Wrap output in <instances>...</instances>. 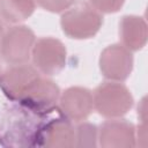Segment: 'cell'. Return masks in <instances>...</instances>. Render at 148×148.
I'll use <instances>...</instances> for the list:
<instances>
[{
  "label": "cell",
  "instance_id": "6da1fadb",
  "mask_svg": "<svg viewBox=\"0 0 148 148\" xmlns=\"http://www.w3.org/2000/svg\"><path fill=\"white\" fill-rule=\"evenodd\" d=\"M102 25L103 15L84 0H76L73 6L61 13V30L71 39L83 40L92 38Z\"/></svg>",
  "mask_w": 148,
  "mask_h": 148
},
{
  "label": "cell",
  "instance_id": "7a4b0ae2",
  "mask_svg": "<svg viewBox=\"0 0 148 148\" xmlns=\"http://www.w3.org/2000/svg\"><path fill=\"white\" fill-rule=\"evenodd\" d=\"M43 117H38L18 105L9 112L0 134V145L9 147H36Z\"/></svg>",
  "mask_w": 148,
  "mask_h": 148
},
{
  "label": "cell",
  "instance_id": "3957f363",
  "mask_svg": "<svg viewBox=\"0 0 148 148\" xmlns=\"http://www.w3.org/2000/svg\"><path fill=\"white\" fill-rule=\"evenodd\" d=\"M94 111L105 119L123 118L133 106L134 98L131 90L117 81H104L92 91Z\"/></svg>",
  "mask_w": 148,
  "mask_h": 148
},
{
  "label": "cell",
  "instance_id": "277c9868",
  "mask_svg": "<svg viewBox=\"0 0 148 148\" xmlns=\"http://www.w3.org/2000/svg\"><path fill=\"white\" fill-rule=\"evenodd\" d=\"M36 42L34 30L25 24H13L0 37V59L7 65L29 62Z\"/></svg>",
  "mask_w": 148,
  "mask_h": 148
},
{
  "label": "cell",
  "instance_id": "5b68a950",
  "mask_svg": "<svg viewBox=\"0 0 148 148\" xmlns=\"http://www.w3.org/2000/svg\"><path fill=\"white\" fill-rule=\"evenodd\" d=\"M34 67L44 76L60 74L67 62V49L65 44L52 36L36 38L31 51Z\"/></svg>",
  "mask_w": 148,
  "mask_h": 148
},
{
  "label": "cell",
  "instance_id": "8992f818",
  "mask_svg": "<svg viewBox=\"0 0 148 148\" xmlns=\"http://www.w3.org/2000/svg\"><path fill=\"white\" fill-rule=\"evenodd\" d=\"M59 86L49 76H39L16 102L29 112L45 117L57 109L60 97Z\"/></svg>",
  "mask_w": 148,
  "mask_h": 148
},
{
  "label": "cell",
  "instance_id": "52a82bcc",
  "mask_svg": "<svg viewBox=\"0 0 148 148\" xmlns=\"http://www.w3.org/2000/svg\"><path fill=\"white\" fill-rule=\"evenodd\" d=\"M98 65L102 75L106 80L124 82L133 71L134 59L132 52L120 43L111 44L101 52Z\"/></svg>",
  "mask_w": 148,
  "mask_h": 148
},
{
  "label": "cell",
  "instance_id": "ba28073f",
  "mask_svg": "<svg viewBox=\"0 0 148 148\" xmlns=\"http://www.w3.org/2000/svg\"><path fill=\"white\" fill-rule=\"evenodd\" d=\"M57 110L72 123L87 120L94 111L92 91L80 86L68 87L60 92Z\"/></svg>",
  "mask_w": 148,
  "mask_h": 148
},
{
  "label": "cell",
  "instance_id": "9c48e42d",
  "mask_svg": "<svg viewBox=\"0 0 148 148\" xmlns=\"http://www.w3.org/2000/svg\"><path fill=\"white\" fill-rule=\"evenodd\" d=\"M40 75L29 62L8 65L0 74V89L7 99L16 103Z\"/></svg>",
  "mask_w": 148,
  "mask_h": 148
},
{
  "label": "cell",
  "instance_id": "30bf717a",
  "mask_svg": "<svg viewBox=\"0 0 148 148\" xmlns=\"http://www.w3.org/2000/svg\"><path fill=\"white\" fill-rule=\"evenodd\" d=\"M98 146L103 148L136 147L135 125L123 118L106 119L98 127Z\"/></svg>",
  "mask_w": 148,
  "mask_h": 148
},
{
  "label": "cell",
  "instance_id": "8fae6325",
  "mask_svg": "<svg viewBox=\"0 0 148 148\" xmlns=\"http://www.w3.org/2000/svg\"><path fill=\"white\" fill-rule=\"evenodd\" d=\"M37 147L72 148L75 147V126L71 120L61 117L43 121L38 136Z\"/></svg>",
  "mask_w": 148,
  "mask_h": 148
},
{
  "label": "cell",
  "instance_id": "7c38bea8",
  "mask_svg": "<svg viewBox=\"0 0 148 148\" xmlns=\"http://www.w3.org/2000/svg\"><path fill=\"white\" fill-rule=\"evenodd\" d=\"M120 44L131 52L140 51L146 46L148 29L146 20L138 15H124L119 21Z\"/></svg>",
  "mask_w": 148,
  "mask_h": 148
},
{
  "label": "cell",
  "instance_id": "4fadbf2b",
  "mask_svg": "<svg viewBox=\"0 0 148 148\" xmlns=\"http://www.w3.org/2000/svg\"><path fill=\"white\" fill-rule=\"evenodd\" d=\"M35 0H0V18L13 25L28 20L36 9Z\"/></svg>",
  "mask_w": 148,
  "mask_h": 148
},
{
  "label": "cell",
  "instance_id": "5bb4252c",
  "mask_svg": "<svg viewBox=\"0 0 148 148\" xmlns=\"http://www.w3.org/2000/svg\"><path fill=\"white\" fill-rule=\"evenodd\" d=\"M75 126V147H97L98 127L89 121L76 123Z\"/></svg>",
  "mask_w": 148,
  "mask_h": 148
},
{
  "label": "cell",
  "instance_id": "9a60e30c",
  "mask_svg": "<svg viewBox=\"0 0 148 148\" xmlns=\"http://www.w3.org/2000/svg\"><path fill=\"white\" fill-rule=\"evenodd\" d=\"M97 12L103 14H113L121 9L125 0H87Z\"/></svg>",
  "mask_w": 148,
  "mask_h": 148
},
{
  "label": "cell",
  "instance_id": "2e32d148",
  "mask_svg": "<svg viewBox=\"0 0 148 148\" xmlns=\"http://www.w3.org/2000/svg\"><path fill=\"white\" fill-rule=\"evenodd\" d=\"M36 5L43 10L50 13H64L71 6L74 5L76 0H35Z\"/></svg>",
  "mask_w": 148,
  "mask_h": 148
},
{
  "label": "cell",
  "instance_id": "e0dca14e",
  "mask_svg": "<svg viewBox=\"0 0 148 148\" xmlns=\"http://www.w3.org/2000/svg\"><path fill=\"white\" fill-rule=\"evenodd\" d=\"M147 136H148L147 123H140L139 121L138 126H135V141H136V146L146 147L147 146Z\"/></svg>",
  "mask_w": 148,
  "mask_h": 148
},
{
  "label": "cell",
  "instance_id": "ac0fdd59",
  "mask_svg": "<svg viewBox=\"0 0 148 148\" xmlns=\"http://www.w3.org/2000/svg\"><path fill=\"white\" fill-rule=\"evenodd\" d=\"M136 114H138V119L140 123H147V98L146 96H143L136 108Z\"/></svg>",
  "mask_w": 148,
  "mask_h": 148
},
{
  "label": "cell",
  "instance_id": "d6986e66",
  "mask_svg": "<svg viewBox=\"0 0 148 148\" xmlns=\"http://www.w3.org/2000/svg\"><path fill=\"white\" fill-rule=\"evenodd\" d=\"M3 30H5V28H3V21L0 18V37H1L2 32H3Z\"/></svg>",
  "mask_w": 148,
  "mask_h": 148
},
{
  "label": "cell",
  "instance_id": "ffe728a7",
  "mask_svg": "<svg viewBox=\"0 0 148 148\" xmlns=\"http://www.w3.org/2000/svg\"><path fill=\"white\" fill-rule=\"evenodd\" d=\"M1 72H2V71H1V68H0V74H1Z\"/></svg>",
  "mask_w": 148,
  "mask_h": 148
}]
</instances>
